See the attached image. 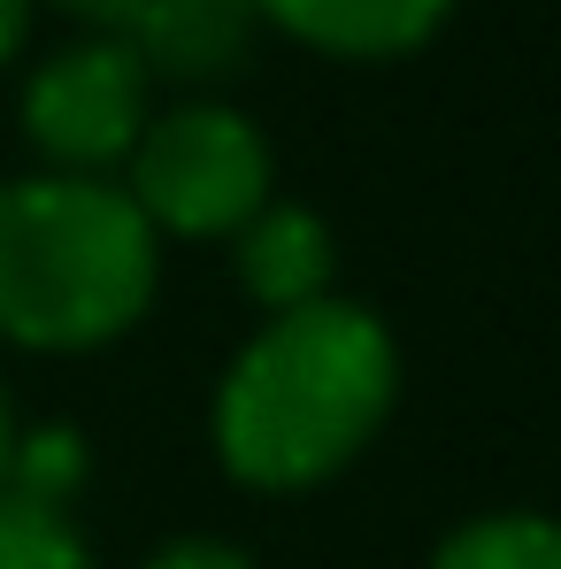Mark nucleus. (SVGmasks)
<instances>
[{"instance_id":"nucleus-14","label":"nucleus","mask_w":561,"mask_h":569,"mask_svg":"<svg viewBox=\"0 0 561 569\" xmlns=\"http://www.w3.org/2000/svg\"><path fill=\"white\" fill-rule=\"evenodd\" d=\"M8 455H16V416H8V392H0V477H8Z\"/></svg>"},{"instance_id":"nucleus-10","label":"nucleus","mask_w":561,"mask_h":569,"mask_svg":"<svg viewBox=\"0 0 561 569\" xmlns=\"http://www.w3.org/2000/svg\"><path fill=\"white\" fill-rule=\"evenodd\" d=\"M8 492H31V500H54L70 508L78 485H86V431L70 423H39V431H16V455H8Z\"/></svg>"},{"instance_id":"nucleus-5","label":"nucleus","mask_w":561,"mask_h":569,"mask_svg":"<svg viewBox=\"0 0 561 569\" xmlns=\"http://www.w3.org/2000/svg\"><path fill=\"white\" fill-rule=\"evenodd\" d=\"M254 0H139L123 16V47L131 62L147 70V86H186V93H208L223 78L247 70L254 54Z\"/></svg>"},{"instance_id":"nucleus-1","label":"nucleus","mask_w":561,"mask_h":569,"mask_svg":"<svg viewBox=\"0 0 561 569\" xmlns=\"http://www.w3.org/2000/svg\"><path fill=\"white\" fill-rule=\"evenodd\" d=\"M400 400V347L362 300L270 316L216 385L208 439L247 492H315L347 470Z\"/></svg>"},{"instance_id":"nucleus-6","label":"nucleus","mask_w":561,"mask_h":569,"mask_svg":"<svg viewBox=\"0 0 561 569\" xmlns=\"http://www.w3.org/2000/svg\"><path fill=\"white\" fill-rule=\"evenodd\" d=\"M231 270H239V292L262 308V316H284V308H308L331 292V270H339V239L315 208L300 200H270L239 239H231Z\"/></svg>"},{"instance_id":"nucleus-8","label":"nucleus","mask_w":561,"mask_h":569,"mask_svg":"<svg viewBox=\"0 0 561 569\" xmlns=\"http://www.w3.org/2000/svg\"><path fill=\"white\" fill-rule=\"evenodd\" d=\"M431 569H561V523L508 508V516H469L462 531L439 539Z\"/></svg>"},{"instance_id":"nucleus-11","label":"nucleus","mask_w":561,"mask_h":569,"mask_svg":"<svg viewBox=\"0 0 561 569\" xmlns=\"http://www.w3.org/2000/svg\"><path fill=\"white\" fill-rule=\"evenodd\" d=\"M139 569H262L239 539H216V531H186V539H170V547H154Z\"/></svg>"},{"instance_id":"nucleus-3","label":"nucleus","mask_w":561,"mask_h":569,"mask_svg":"<svg viewBox=\"0 0 561 569\" xmlns=\"http://www.w3.org/2000/svg\"><path fill=\"white\" fill-rule=\"evenodd\" d=\"M131 208L147 216L154 239H239L270 208V139L223 108V100H186L170 116H147L131 162Z\"/></svg>"},{"instance_id":"nucleus-13","label":"nucleus","mask_w":561,"mask_h":569,"mask_svg":"<svg viewBox=\"0 0 561 569\" xmlns=\"http://www.w3.org/2000/svg\"><path fill=\"white\" fill-rule=\"evenodd\" d=\"M23 16H31V0H0V70H8L16 47H23Z\"/></svg>"},{"instance_id":"nucleus-7","label":"nucleus","mask_w":561,"mask_h":569,"mask_svg":"<svg viewBox=\"0 0 561 569\" xmlns=\"http://www.w3.org/2000/svg\"><path fill=\"white\" fill-rule=\"evenodd\" d=\"M454 0H254L262 23L292 31L300 47L347 54V62H384V54H415Z\"/></svg>"},{"instance_id":"nucleus-12","label":"nucleus","mask_w":561,"mask_h":569,"mask_svg":"<svg viewBox=\"0 0 561 569\" xmlns=\"http://www.w3.org/2000/svg\"><path fill=\"white\" fill-rule=\"evenodd\" d=\"M62 16H78V23H100V31H123V16L139 8V0H54Z\"/></svg>"},{"instance_id":"nucleus-4","label":"nucleus","mask_w":561,"mask_h":569,"mask_svg":"<svg viewBox=\"0 0 561 569\" xmlns=\"http://www.w3.org/2000/svg\"><path fill=\"white\" fill-rule=\"evenodd\" d=\"M154 86L131 62L123 39H78L62 54H47L23 86V139L47 154V170L62 178H108L116 162H131Z\"/></svg>"},{"instance_id":"nucleus-2","label":"nucleus","mask_w":561,"mask_h":569,"mask_svg":"<svg viewBox=\"0 0 561 569\" xmlns=\"http://www.w3.org/2000/svg\"><path fill=\"white\" fill-rule=\"evenodd\" d=\"M162 284V239L108 178L0 186V339L31 355H86L123 339Z\"/></svg>"},{"instance_id":"nucleus-9","label":"nucleus","mask_w":561,"mask_h":569,"mask_svg":"<svg viewBox=\"0 0 561 569\" xmlns=\"http://www.w3.org/2000/svg\"><path fill=\"white\" fill-rule=\"evenodd\" d=\"M0 569H100L70 508L0 485Z\"/></svg>"}]
</instances>
